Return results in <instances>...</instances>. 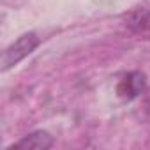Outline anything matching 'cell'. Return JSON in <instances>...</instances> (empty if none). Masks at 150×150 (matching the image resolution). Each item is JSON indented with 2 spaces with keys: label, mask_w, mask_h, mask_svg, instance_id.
<instances>
[{
  "label": "cell",
  "mask_w": 150,
  "mask_h": 150,
  "mask_svg": "<svg viewBox=\"0 0 150 150\" xmlns=\"http://www.w3.org/2000/svg\"><path fill=\"white\" fill-rule=\"evenodd\" d=\"M146 88V78L139 71H131L118 80L117 83V96L122 101H134L139 97Z\"/></svg>",
  "instance_id": "cell-2"
},
{
  "label": "cell",
  "mask_w": 150,
  "mask_h": 150,
  "mask_svg": "<svg viewBox=\"0 0 150 150\" xmlns=\"http://www.w3.org/2000/svg\"><path fill=\"white\" fill-rule=\"evenodd\" d=\"M143 104H145V110L150 113V88L145 92V101H143Z\"/></svg>",
  "instance_id": "cell-5"
},
{
  "label": "cell",
  "mask_w": 150,
  "mask_h": 150,
  "mask_svg": "<svg viewBox=\"0 0 150 150\" xmlns=\"http://www.w3.org/2000/svg\"><path fill=\"white\" fill-rule=\"evenodd\" d=\"M39 42H41V39H39V35L35 32H27V34L20 35L2 53V62H0V65H2V72H6L11 67L18 65L23 58H27L30 53H34L35 48L39 46Z\"/></svg>",
  "instance_id": "cell-1"
},
{
  "label": "cell",
  "mask_w": 150,
  "mask_h": 150,
  "mask_svg": "<svg viewBox=\"0 0 150 150\" xmlns=\"http://www.w3.org/2000/svg\"><path fill=\"white\" fill-rule=\"evenodd\" d=\"M124 25L138 35H150V9L136 7L124 16Z\"/></svg>",
  "instance_id": "cell-3"
},
{
  "label": "cell",
  "mask_w": 150,
  "mask_h": 150,
  "mask_svg": "<svg viewBox=\"0 0 150 150\" xmlns=\"http://www.w3.org/2000/svg\"><path fill=\"white\" fill-rule=\"evenodd\" d=\"M28 148V150H46L53 146V136L46 131H34L27 136H23L18 143L13 145V148Z\"/></svg>",
  "instance_id": "cell-4"
}]
</instances>
